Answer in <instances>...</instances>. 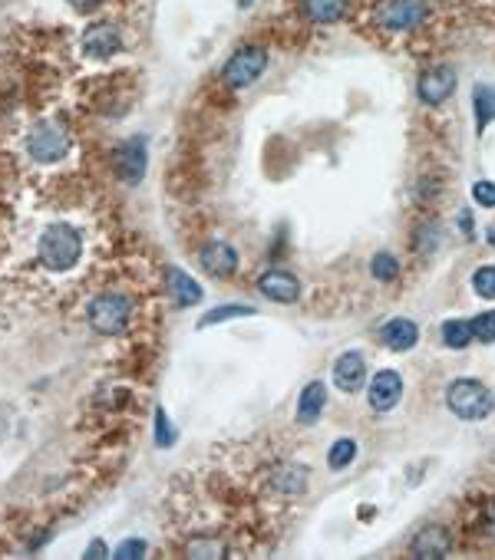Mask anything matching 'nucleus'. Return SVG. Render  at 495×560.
<instances>
[{
	"instance_id": "f257e3e1",
	"label": "nucleus",
	"mask_w": 495,
	"mask_h": 560,
	"mask_svg": "<svg viewBox=\"0 0 495 560\" xmlns=\"http://www.w3.org/2000/svg\"><path fill=\"white\" fill-rule=\"evenodd\" d=\"M83 254V241L70 225H50L40 238V261L50 271H70Z\"/></svg>"
},
{
	"instance_id": "f03ea898",
	"label": "nucleus",
	"mask_w": 495,
	"mask_h": 560,
	"mask_svg": "<svg viewBox=\"0 0 495 560\" xmlns=\"http://www.w3.org/2000/svg\"><path fill=\"white\" fill-rule=\"evenodd\" d=\"M446 405L452 416L466 418V422H479L492 412V393L485 389L479 380H456L446 389Z\"/></svg>"
},
{
	"instance_id": "7ed1b4c3",
	"label": "nucleus",
	"mask_w": 495,
	"mask_h": 560,
	"mask_svg": "<svg viewBox=\"0 0 495 560\" xmlns=\"http://www.w3.org/2000/svg\"><path fill=\"white\" fill-rule=\"evenodd\" d=\"M133 317V303L126 294H99L89 303V326L99 336H116L126 330V323Z\"/></svg>"
},
{
	"instance_id": "20e7f679",
	"label": "nucleus",
	"mask_w": 495,
	"mask_h": 560,
	"mask_svg": "<svg viewBox=\"0 0 495 560\" xmlns=\"http://www.w3.org/2000/svg\"><path fill=\"white\" fill-rule=\"evenodd\" d=\"M265 70H267V50L244 47L225 63V73H221V76H225V83H228L231 89H244V86L258 83Z\"/></svg>"
},
{
	"instance_id": "39448f33",
	"label": "nucleus",
	"mask_w": 495,
	"mask_h": 560,
	"mask_svg": "<svg viewBox=\"0 0 495 560\" xmlns=\"http://www.w3.org/2000/svg\"><path fill=\"white\" fill-rule=\"evenodd\" d=\"M112 168H116V179L126 181V185H135V181L145 179V168H149V145H145L143 135H133L120 142L116 156H112Z\"/></svg>"
},
{
	"instance_id": "423d86ee",
	"label": "nucleus",
	"mask_w": 495,
	"mask_h": 560,
	"mask_svg": "<svg viewBox=\"0 0 495 560\" xmlns=\"http://www.w3.org/2000/svg\"><path fill=\"white\" fill-rule=\"evenodd\" d=\"M426 0H383L376 7V20L387 27V30H413L426 20Z\"/></svg>"
},
{
	"instance_id": "0eeeda50",
	"label": "nucleus",
	"mask_w": 495,
	"mask_h": 560,
	"mask_svg": "<svg viewBox=\"0 0 495 560\" xmlns=\"http://www.w3.org/2000/svg\"><path fill=\"white\" fill-rule=\"evenodd\" d=\"M27 149H30V156L36 162H60L66 156V149H70V135L57 129V126H40V129L30 132Z\"/></svg>"
},
{
	"instance_id": "6e6552de",
	"label": "nucleus",
	"mask_w": 495,
	"mask_h": 560,
	"mask_svg": "<svg viewBox=\"0 0 495 560\" xmlns=\"http://www.w3.org/2000/svg\"><path fill=\"white\" fill-rule=\"evenodd\" d=\"M456 89V70L443 63V66H433L429 73H423V80L416 86V93L423 99L426 106H439V103H446L449 96Z\"/></svg>"
},
{
	"instance_id": "1a4fd4ad",
	"label": "nucleus",
	"mask_w": 495,
	"mask_h": 560,
	"mask_svg": "<svg viewBox=\"0 0 495 560\" xmlns=\"http://www.w3.org/2000/svg\"><path fill=\"white\" fill-rule=\"evenodd\" d=\"M122 50V36L112 24H93L83 34V53L93 60H109Z\"/></svg>"
},
{
	"instance_id": "9d476101",
	"label": "nucleus",
	"mask_w": 495,
	"mask_h": 560,
	"mask_svg": "<svg viewBox=\"0 0 495 560\" xmlns=\"http://www.w3.org/2000/svg\"><path fill=\"white\" fill-rule=\"evenodd\" d=\"M198 264H202V271L212 277H231L235 271H238V254H235V248L231 244H225V241H212V244H205L202 248V254H198Z\"/></svg>"
},
{
	"instance_id": "9b49d317",
	"label": "nucleus",
	"mask_w": 495,
	"mask_h": 560,
	"mask_svg": "<svg viewBox=\"0 0 495 560\" xmlns=\"http://www.w3.org/2000/svg\"><path fill=\"white\" fill-rule=\"evenodd\" d=\"M403 395V376L393 370H380L370 382V405L376 412H390Z\"/></svg>"
},
{
	"instance_id": "f8f14e48",
	"label": "nucleus",
	"mask_w": 495,
	"mask_h": 560,
	"mask_svg": "<svg viewBox=\"0 0 495 560\" xmlns=\"http://www.w3.org/2000/svg\"><path fill=\"white\" fill-rule=\"evenodd\" d=\"M258 290H261L267 300H275V303H294V300L301 297V284H298V277L288 274V271H267V274H261Z\"/></svg>"
},
{
	"instance_id": "ddd939ff",
	"label": "nucleus",
	"mask_w": 495,
	"mask_h": 560,
	"mask_svg": "<svg viewBox=\"0 0 495 560\" xmlns=\"http://www.w3.org/2000/svg\"><path fill=\"white\" fill-rule=\"evenodd\" d=\"M334 382H337L340 393H357L363 382H367V363L360 353H344L334 363Z\"/></svg>"
},
{
	"instance_id": "4468645a",
	"label": "nucleus",
	"mask_w": 495,
	"mask_h": 560,
	"mask_svg": "<svg viewBox=\"0 0 495 560\" xmlns=\"http://www.w3.org/2000/svg\"><path fill=\"white\" fill-rule=\"evenodd\" d=\"M324 405H327V386L324 382H307L301 399H298V422L301 426H317Z\"/></svg>"
},
{
	"instance_id": "2eb2a0df",
	"label": "nucleus",
	"mask_w": 495,
	"mask_h": 560,
	"mask_svg": "<svg viewBox=\"0 0 495 560\" xmlns=\"http://www.w3.org/2000/svg\"><path fill=\"white\" fill-rule=\"evenodd\" d=\"M380 340H383L390 349L403 353V349H413V346H416V340H420V330H416V323H413V320H406V317H397V320L383 323Z\"/></svg>"
},
{
	"instance_id": "dca6fc26",
	"label": "nucleus",
	"mask_w": 495,
	"mask_h": 560,
	"mask_svg": "<svg viewBox=\"0 0 495 560\" xmlns=\"http://www.w3.org/2000/svg\"><path fill=\"white\" fill-rule=\"evenodd\" d=\"M169 294L179 307H192V303H198V300L205 297V290L198 287V280L185 274L182 267H169Z\"/></svg>"
},
{
	"instance_id": "f3484780",
	"label": "nucleus",
	"mask_w": 495,
	"mask_h": 560,
	"mask_svg": "<svg viewBox=\"0 0 495 560\" xmlns=\"http://www.w3.org/2000/svg\"><path fill=\"white\" fill-rule=\"evenodd\" d=\"M449 554V534L443 527H426L423 534L413 541V557H446Z\"/></svg>"
},
{
	"instance_id": "a211bd4d",
	"label": "nucleus",
	"mask_w": 495,
	"mask_h": 560,
	"mask_svg": "<svg viewBox=\"0 0 495 560\" xmlns=\"http://www.w3.org/2000/svg\"><path fill=\"white\" fill-rule=\"evenodd\" d=\"M472 106H476V129L485 132V126L495 122V86H476L472 89Z\"/></svg>"
},
{
	"instance_id": "6ab92c4d",
	"label": "nucleus",
	"mask_w": 495,
	"mask_h": 560,
	"mask_svg": "<svg viewBox=\"0 0 495 560\" xmlns=\"http://www.w3.org/2000/svg\"><path fill=\"white\" fill-rule=\"evenodd\" d=\"M304 11L314 24H337L347 11V0H304Z\"/></svg>"
},
{
	"instance_id": "aec40b11",
	"label": "nucleus",
	"mask_w": 495,
	"mask_h": 560,
	"mask_svg": "<svg viewBox=\"0 0 495 560\" xmlns=\"http://www.w3.org/2000/svg\"><path fill=\"white\" fill-rule=\"evenodd\" d=\"M476 336H472V323L469 320H446L443 323V343L449 349H466Z\"/></svg>"
},
{
	"instance_id": "412c9836",
	"label": "nucleus",
	"mask_w": 495,
	"mask_h": 560,
	"mask_svg": "<svg viewBox=\"0 0 495 560\" xmlns=\"http://www.w3.org/2000/svg\"><path fill=\"white\" fill-rule=\"evenodd\" d=\"M238 317H254V307H242V303H228V307H215V311H208L198 326L205 330V326H215V323H225V320H238Z\"/></svg>"
},
{
	"instance_id": "4be33fe9",
	"label": "nucleus",
	"mask_w": 495,
	"mask_h": 560,
	"mask_svg": "<svg viewBox=\"0 0 495 560\" xmlns=\"http://www.w3.org/2000/svg\"><path fill=\"white\" fill-rule=\"evenodd\" d=\"M357 458V441L353 439H337L334 441V449H330V455H327V462H330V468H347Z\"/></svg>"
},
{
	"instance_id": "5701e85b",
	"label": "nucleus",
	"mask_w": 495,
	"mask_h": 560,
	"mask_svg": "<svg viewBox=\"0 0 495 560\" xmlns=\"http://www.w3.org/2000/svg\"><path fill=\"white\" fill-rule=\"evenodd\" d=\"M370 271H374V277L380 280V284H390V280H397L399 277V264H397L393 254H376Z\"/></svg>"
},
{
	"instance_id": "b1692460",
	"label": "nucleus",
	"mask_w": 495,
	"mask_h": 560,
	"mask_svg": "<svg viewBox=\"0 0 495 560\" xmlns=\"http://www.w3.org/2000/svg\"><path fill=\"white\" fill-rule=\"evenodd\" d=\"M472 290L485 300H495V267H479L472 274Z\"/></svg>"
},
{
	"instance_id": "393cba45",
	"label": "nucleus",
	"mask_w": 495,
	"mask_h": 560,
	"mask_svg": "<svg viewBox=\"0 0 495 560\" xmlns=\"http://www.w3.org/2000/svg\"><path fill=\"white\" fill-rule=\"evenodd\" d=\"M472 336L483 340V343H495V311L479 313V317L472 320Z\"/></svg>"
},
{
	"instance_id": "a878e982",
	"label": "nucleus",
	"mask_w": 495,
	"mask_h": 560,
	"mask_svg": "<svg viewBox=\"0 0 495 560\" xmlns=\"http://www.w3.org/2000/svg\"><path fill=\"white\" fill-rule=\"evenodd\" d=\"M472 198L483 208H495V181H476L472 185Z\"/></svg>"
},
{
	"instance_id": "bb28decb",
	"label": "nucleus",
	"mask_w": 495,
	"mask_h": 560,
	"mask_svg": "<svg viewBox=\"0 0 495 560\" xmlns=\"http://www.w3.org/2000/svg\"><path fill=\"white\" fill-rule=\"evenodd\" d=\"M156 441L159 445H172V441H175V432H172V426H169L166 409H156Z\"/></svg>"
},
{
	"instance_id": "cd10ccee",
	"label": "nucleus",
	"mask_w": 495,
	"mask_h": 560,
	"mask_svg": "<svg viewBox=\"0 0 495 560\" xmlns=\"http://www.w3.org/2000/svg\"><path fill=\"white\" fill-rule=\"evenodd\" d=\"M112 557L116 560H139L145 557V541H126L120 548L112 550Z\"/></svg>"
},
{
	"instance_id": "c85d7f7f",
	"label": "nucleus",
	"mask_w": 495,
	"mask_h": 560,
	"mask_svg": "<svg viewBox=\"0 0 495 560\" xmlns=\"http://www.w3.org/2000/svg\"><path fill=\"white\" fill-rule=\"evenodd\" d=\"M225 554V544L218 541H195L192 544V557H221Z\"/></svg>"
},
{
	"instance_id": "c756f323",
	"label": "nucleus",
	"mask_w": 495,
	"mask_h": 560,
	"mask_svg": "<svg viewBox=\"0 0 495 560\" xmlns=\"http://www.w3.org/2000/svg\"><path fill=\"white\" fill-rule=\"evenodd\" d=\"M86 557H93V560L106 557V544H103V541H93V548L86 550Z\"/></svg>"
},
{
	"instance_id": "7c9ffc66",
	"label": "nucleus",
	"mask_w": 495,
	"mask_h": 560,
	"mask_svg": "<svg viewBox=\"0 0 495 560\" xmlns=\"http://www.w3.org/2000/svg\"><path fill=\"white\" fill-rule=\"evenodd\" d=\"M99 0H70V7H76V11H89V7H97Z\"/></svg>"
},
{
	"instance_id": "2f4dec72",
	"label": "nucleus",
	"mask_w": 495,
	"mask_h": 560,
	"mask_svg": "<svg viewBox=\"0 0 495 560\" xmlns=\"http://www.w3.org/2000/svg\"><path fill=\"white\" fill-rule=\"evenodd\" d=\"M254 0H238V7H251Z\"/></svg>"
},
{
	"instance_id": "473e14b6",
	"label": "nucleus",
	"mask_w": 495,
	"mask_h": 560,
	"mask_svg": "<svg viewBox=\"0 0 495 560\" xmlns=\"http://www.w3.org/2000/svg\"><path fill=\"white\" fill-rule=\"evenodd\" d=\"M489 244H492V248H495V227H492V231H489Z\"/></svg>"
}]
</instances>
